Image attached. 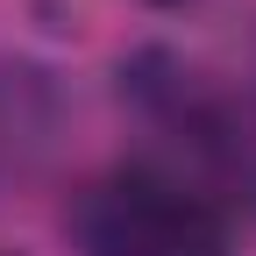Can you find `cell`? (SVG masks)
Returning <instances> with one entry per match:
<instances>
[{"label":"cell","mask_w":256,"mask_h":256,"mask_svg":"<svg viewBox=\"0 0 256 256\" xmlns=\"http://www.w3.org/2000/svg\"><path fill=\"white\" fill-rule=\"evenodd\" d=\"M72 228L86 256H235L228 214L164 164H121L92 178Z\"/></svg>","instance_id":"cell-1"}]
</instances>
